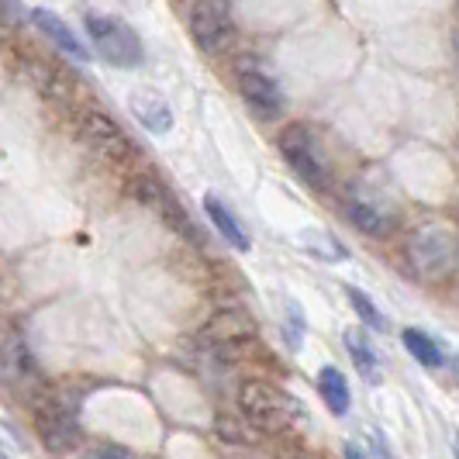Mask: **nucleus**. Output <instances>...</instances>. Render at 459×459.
I'll return each mask as SVG.
<instances>
[{"label":"nucleus","mask_w":459,"mask_h":459,"mask_svg":"<svg viewBox=\"0 0 459 459\" xmlns=\"http://www.w3.org/2000/svg\"><path fill=\"white\" fill-rule=\"evenodd\" d=\"M404 259L418 280L442 283L459 266V235L446 221H421L404 238Z\"/></svg>","instance_id":"nucleus-1"},{"label":"nucleus","mask_w":459,"mask_h":459,"mask_svg":"<svg viewBox=\"0 0 459 459\" xmlns=\"http://www.w3.org/2000/svg\"><path fill=\"white\" fill-rule=\"evenodd\" d=\"M238 408H242V418L263 436L294 432V425H300V414H304L298 401L270 380H246L238 387Z\"/></svg>","instance_id":"nucleus-2"},{"label":"nucleus","mask_w":459,"mask_h":459,"mask_svg":"<svg viewBox=\"0 0 459 459\" xmlns=\"http://www.w3.org/2000/svg\"><path fill=\"white\" fill-rule=\"evenodd\" d=\"M280 156L287 160V166L298 173V180L311 190H328L332 186V160L325 156L322 135L311 125H287L280 135Z\"/></svg>","instance_id":"nucleus-3"},{"label":"nucleus","mask_w":459,"mask_h":459,"mask_svg":"<svg viewBox=\"0 0 459 459\" xmlns=\"http://www.w3.org/2000/svg\"><path fill=\"white\" fill-rule=\"evenodd\" d=\"M345 214L369 238H387L401 225V211L394 204V197L369 180H359L345 190Z\"/></svg>","instance_id":"nucleus-4"},{"label":"nucleus","mask_w":459,"mask_h":459,"mask_svg":"<svg viewBox=\"0 0 459 459\" xmlns=\"http://www.w3.org/2000/svg\"><path fill=\"white\" fill-rule=\"evenodd\" d=\"M83 24H87V35H91L97 56L108 63V66L117 69H135L142 66V39L128 24L115 18V14H97V11H87L83 14Z\"/></svg>","instance_id":"nucleus-5"},{"label":"nucleus","mask_w":459,"mask_h":459,"mask_svg":"<svg viewBox=\"0 0 459 459\" xmlns=\"http://www.w3.org/2000/svg\"><path fill=\"white\" fill-rule=\"evenodd\" d=\"M190 22V39L197 42V48L204 56H221L235 46V35H238V24H235V14H231L229 4L221 0H201L190 7L186 14Z\"/></svg>","instance_id":"nucleus-6"},{"label":"nucleus","mask_w":459,"mask_h":459,"mask_svg":"<svg viewBox=\"0 0 459 459\" xmlns=\"http://www.w3.org/2000/svg\"><path fill=\"white\" fill-rule=\"evenodd\" d=\"M80 138L93 156H100L104 162H115V166H125L135 156L132 138L125 135L121 125L104 111H83L80 115Z\"/></svg>","instance_id":"nucleus-7"},{"label":"nucleus","mask_w":459,"mask_h":459,"mask_svg":"<svg viewBox=\"0 0 459 459\" xmlns=\"http://www.w3.org/2000/svg\"><path fill=\"white\" fill-rule=\"evenodd\" d=\"M35 432H39L48 453H69L80 442V421H76V414L66 401L46 397L35 408Z\"/></svg>","instance_id":"nucleus-8"},{"label":"nucleus","mask_w":459,"mask_h":459,"mask_svg":"<svg viewBox=\"0 0 459 459\" xmlns=\"http://www.w3.org/2000/svg\"><path fill=\"white\" fill-rule=\"evenodd\" d=\"M132 194H135V201H142L149 211H156L177 235H184L190 242H201V238H197V229L190 225V214L180 207V201L173 197L169 186H162L160 180H152V177H138L135 184H132Z\"/></svg>","instance_id":"nucleus-9"},{"label":"nucleus","mask_w":459,"mask_h":459,"mask_svg":"<svg viewBox=\"0 0 459 459\" xmlns=\"http://www.w3.org/2000/svg\"><path fill=\"white\" fill-rule=\"evenodd\" d=\"M238 93L246 97V104L253 108L255 115L263 117L283 115V104H287L283 87L276 83L270 73H263V69H242L238 73Z\"/></svg>","instance_id":"nucleus-10"},{"label":"nucleus","mask_w":459,"mask_h":459,"mask_svg":"<svg viewBox=\"0 0 459 459\" xmlns=\"http://www.w3.org/2000/svg\"><path fill=\"white\" fill-rule=\"evenodd\" d=\"M204 342L214 349H235V345H246L255 335V322L242 311V307H225L218 311L211 322L204 325Z\"/></svg>","instance_id":"nucleus-11"},{"label":"nucleus","mask_w":459,"mask_h":459,"mask_svg":"<svg viewBox=\"0 0 459 459\" xmlns=\"http://www.w3.org/2000/svg\"><path fill=\"white\" fill-rule=\"evenodd\" d=\"M31 377H35V359L24 345L22 332L4 325L0 328V380L18 387V384H28Z\"/></svg>","instance_id":"nucleus-12"},{"label":"nucleus","mask_w":459,"mask_h":459,"mask_svg":"<svg viewBox=\"0 0 459 459\" xmlns=\"http://www.w3.org/2000/svg\"><path fill=\"white\" fill-rule=\"evenodd\" d=\"M28 18H31V24L46 35L52 46L59 48L63 56H69V59H76V63H87L91 59V52H87V46L73 35V28H69L59 14H52V11H46V7H31L28 11Z\"/></svg>","instance_id":"nucleus-13"},{"label":"nucleus","mask_w":459,"mask_h":459,"mask_svg":"<svg viewBox=\"0 0 459 459\" xmlns=\"http://www.w3.org/2000/svg\"><path fill=\"white\" fill-rule=\"evenodd\" d=\"M204 214L207 221H211V229L218 231L225 242H229L231 249H238V253H249L253 249V238H249V231L242 229V221L231 214V207L218 197V194H207L204 197Z\"/></svg>","instance_id":"nucleus-14"},{"label":"nucleus","mask_w":459,"mask_h":459,"mask_svg":"<svg viewBox=\"0 0 459 459\" xmlns=\"http://www.w3.org/2000/svg\"><path fill=\"white\" fill-rule=\"evenodd\" d=\"M132 115L138 117V125L152 135H166L173 128V108L169 100L160 97L156 91H135L132 93Z\"/></svg>","instance_id":"nucleus-15"},{"label":"nucleus","mask_w":459,"mask_h":459,"mask_svg":"<svg viewBox=\"0 0 459 459\" xmlns=\"http://www.w3.org/2000/svg\"><path fill=\"white\" fill-rule=\"evenodd\" d=\"M345 349H349V359H352V367L359 369V377L367 380V384H380V359H377V352H373V345L369 339L363 335V328H349L342 335Z\"/></svg>","instance_id":"nucleus-16"},{"label":"nucleus","mask_w":459,"mask_h":459,"mask_svg":"<svg viewBox=\"0 0 459 459\" xmlns=\"http://www.w3.org/2000/svg\"><path fill=\"white\" fill-rule=\"evenodd\" d=\"M401 342H404V349L411 352V359H418L421 367L438 369L442 363H446V352H442V345H438L432 335H425L421 328H404V332H401Z\"/></svg>","instance_id":"nucleus-17"},{"label":"nucleus","mask_w":459,"mask_h":459,"mask_svg":"<svg viewBox=\"0 0 459 459\" xmlns=\"http://www.w3.org/2000/svg\"><path fill=\"white\" fill-rule=\"evenodd\" d=\"M318 391H322V401L328 404V411H332V414L349 411L352 397H349V384H345L342 369L322 367V373H318Z\"/></svg>","instance_id":"nucleus-18"},{"label":"nucleus","mask_w":459,"mask_h":459,"mask_svg":"<svg viewBox=\"0 0 459 459\" xmlns=\"http://www.w3.org/2000/svg\"><path fill=\"white\" fill-rule=\"evenodd\" d=\"M300 242H304V249L311 255H318L325 263H342L345 255V246L335 238V235H328V231H304L300 235Z\"/></svg>","instance_id":"nucleus-19"},{"label":"nucleus","mask_w":459,"mask_h":459,"mask_svg":"<svg viewBox=\"0 0 459 459\" xmlns=\"http://www.w3.org/2000/svg\"><path fill=\"white\" fill-rule=\"evenodd\" d=\"M345 298H349L352 311L359 315V322L367 325V328H377V332H380V328H387V318L380 315V307H377V304H373L359 287H345Z\"/></svg>","instance_id":"nucleus-20"},{"label":"nucleus","mask_w":459,"mask_h":459,"mask_svg":"<svg viewBox=\"0 0 459 459\" xmlns=\"http://www.w3.org/2000/svg\"><path fill=\"white\" fill-rule=\"evenodd\" d=\"M80 459H128V456H125V449H117V446H93V449H87Z\"/></svg>","instance_id":"nucleus-21"},{"label":"nucleus","mask_w":459,"mask_h":459,"mask_svg":"<svg viewBox=\"0 0 459 459\" xmlns=\"http://www.w3.org/2000/svg\"><path fill=\"white\" fill-rule=\"evenodd\" d=\"M345 459H367V453L356 442H345Z\"/></svg>","instance_id":"nucleus-22"},{"label":"nucleus","mask_w":459,"mask_h":459,"mask_svg":"<svg viewBox=\"0 0 459 459\" xmlns=\"http://www.w3.org/2000/svg\"><path fill=\"white\" fill-rule=\"evenodd\" d=\"M453 456L459 459V432H456V438H453Z\"/></svg>","instance_id":"nucleus-23"},{"label":"nucleus","mask_w":459,"mask_h":459,"mask_svg":"<svg viewBox=\"0 0 459 459\" xmlns=\"http://www.w3.org/2000/svg\"><path fill=\"white\" fill-rule=\"evenodd\" d=\"M0 459H7V453H4V449H0Z\"/></svg>","instance_id":"nucleus-24"},{"label":"nucleus","mask_w":459,"mask_h":459,"mask_svg":"<svg viewBox=\"0 0 459 459\" xmlns=\"http://www.w3.org/2000/svg\"><path fill=\"white\" fill-rule=\"evenodd\" d=\"M456 214H459V201H456Z\"/></svg>","instance_id":"nucleus-25"}]
</instances>
